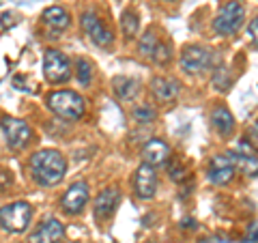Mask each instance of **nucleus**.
I'll list each match as a JSON object with an SVG mask.
<instances>
[{"label": "nucleus", "mask_w": 258, "mask_h": 243, "mask_svg": "<svg viewBox=\"0 0 258 243\" xmlns=\"http://www.w3.org/2000/svg\"><path fill=\"white\" fill-rule=\"evenodd\" d=\"M134 118L138 120V123H153V120L157 118V112L151 106H138L134 110Z\"/></svg>", "instance_id": "24"}, {"label": "nucleus", "mask_w": 258, "mask_h": 243, "mask_svg": "<svg viewBox=\"0 0 258 243\" xmlns=\"http://www.w3.org/2000/svg\"><path fill=\"white\" fill-rule=\"evenodd\" d=\"M138 26H140V20H138V15H136V11H132V9L123 11V15H120V28H123V35L127 39L138 35Z\"/></svg>", "instance_id": "20"}, {"label": "nucleus", "mask_w": 258, "mask_h": 243, "mask_svg": "<svg viewBox=\"0 0 258 243\" xmlns=\"http://www.w3.org/2000/svg\"><path fill=\"white\" fill-rule=\"evenodd\" d=\"M43 76L50 84H64L71 80V63L60 50H47L43 54Z\"/></svg>", "instance_id": "5"}, {"label": "nucleus", "mask_w": 258, "mask_h": 243, "mask_svg": "<svg viewBox=\"0 0 258 243\" xmlns=\"http://www.w3.org/2000/svg\"><path fill=\"white\" fill-rule=\"evenodd\" d=\"M151 60L155 63L157 67H166V65L172 60V45L168 41H157L155 50L151 54Z\"/></svg>", "instance_id": "21"}, {"label": "nucleus", "mask_w": 258, "mask_h": 243, "mask_svg": "<svg viewBox=\"0 0 258 243\" xmlns=\"http://www.w3.org/2000/svg\"><path fill=\"white\" fill-rule=\"evenodd\" d=\"M76 76H78L80 86H88L91 84V78H93V63L88 58H78L76 60Z\"/></svg>", "instance_id": "22"}, {"label": "nucleus", "mask_w": 258, "mask_h": 243, "mask_svg": "<svg viewBox=\"0 0 258 243\" xmlns=\"http://www.w3.org/2000/svg\"><path fill=\"white\" fill-rule=\"evenodd\" d=\"M235 172H237V168L228 155H215L209 161L207 174L213 185H228L232 181V176H235Z\"/></svg>", "instance_id": "12"}, {"label": "nucleus", "mask_w": 258, "mask_h": 243, "mask_svg": "<svg viewBox=\"0 0 258 243\" xmlns=\"http://www.w3.org/2000/svg\"><path fill=\"white\" fill-rule=\"evenodd\" d=\"M47 108L58 118L80 120L86 112V101H84V97L76 91H54L47 95Z\"/></svg>", "instance_id": "2"}, {"label": "nucleus", "mask_w": 258, "mask_h": 243, "mask_svg": "<svg viewBox=\"0 0 258 243\" xmlns=\"http://www.w3.org/2000/svg\"><path fill=\"white\" fill-rule=\"evenodd\" d=\"M28 166H30L32 179L39 185H43V188H54L67 174V159L56 149H43V151L32 153Z\"/></svg>", "instance_id": "1"}, {"label": "nucleus", "mask_w": 258, "mask_h": 243, "mask_svg": "<svg viewBox=\"0 0 258 243\" xmlns=\"http://www.w3.org/2000/svg\"><path fill=\"white\" fill-rule=\"evenodd\" d=\"M211 123H213V129L217 134L224 136V138H228L232 134V129H235V116H232V112L226 106H220V108L213 110Z\"/></svg>", "instance_id": "16"}, {"label": "nucleus", "mask_w": 258, "mask_h": 243, "mask_svg": "<svg viewBox=\"0 0 258 243\" xmlns=\"http://www.w3.org/2000/svg\"><path fill=\"white\" fill-rule=\"evenodd\" d=\"M228 157H230L232 164H235V168H241L245 174H249V176L256 174V155H245V153L232 151Z\"/></svg>", "instance_id": "19"}, {"label": "nucleus", "mask_w": 258, "mask_h": 243, "mask_svg": "<svg viewBox=\"0 0 258 243\" xmlns=\"http://www.w3.org/2000/svg\"><path fill=\"white\" fill-rule=\"evenodd\" d=\"M118 200H120V194L116 188H106L103 192H99V196L95 198V205H93V217L99 222L108 220L114 213Z\"/></svg>", "instance_id": "15"}, {"label": "nucleus", "mask_w": 258, "mask_h": 243, "mask_svg": "<svg viewBox=\"0 0 258 243\" xmlns=\"http://www.w3.org/2000/svg\"><path fill=\"white\" fill-rule=\"evenodd\" d=\"M256 35H258V22L252 20V24H249V28H247V37L252 39V43H256Z\"/></svg>", "instance_id": "25"}, {"label": "nucleus", "mask_w": 258, "mask_h": 243, "mask_svg": "<svg viewBox=\"0 0 258 243\" xmlns=\"http://www.w3.org/2000/svg\"><path fill=\"white\" fill-rule=\"evenodd\" d=\"M41 20L47 24V26H52L56 30H64L71 24V15L64 7H47V9L41 13Z\"/></svg>", "instance_id": "18"}, {"label": "nucleus", "mask_w": 258, "mask_h": 243, "mask_svg": "<svg viewBox=\"0 0 258 243\" xmlns=\"http://www.w3.org/2000/svg\"><path fill=\"white\" fill-rule=\"evenodd\" d=\"M245 20V7L241 0H230L226 3L220 13L215 15L213 20V30L220 37H232L237 35V30L241 28V24Z\"/></svg>", "instance_id": "3"}, {"label": "nucleus", "mask_w": 258, "mask_h": 243, "mask_svg": "<svg viewBox=\"0 0 258 243\" xmlns=\"http://www.w3.org/2000/svg\"><path fill=\"white\" fill-rule=\"evenodd\" d=\"M80 24H82L84 32H86L88 39H91L95 45H99V47H110L112 43H114V32L103 26L101 20L97 18L93 11L82 13V20H80Z\"/></svg>", "instance_id": "8"}, {"label": "nucleus", "mask_w": 258, "mask_h": 243, "mask_svg": "<svg viewBox=\"0 0 258 243\" xmlns=\"http://www.w3.org/2000/svg\"><path fill=\"white\" fill-rule=\"evenodd\" d=\"M134 192L140 200H151L157 192V174L155 168L142 164L134 174Z\"/></svg>", "instance_id": "11"}, {"label": "nucleus", "mask_w": 258, "mask_h": 243, "mask_svg": "<svg viewBox=\"0 0 258 243\" xmlns=\"http://www.w3.org/2000/svg\"><path fill=\"white\" fill-rule=\"evenodd\" d=\"M112 88H114L118 99H123V101H132L140 93V84L134 78H127V76H116L112 80Z\"/></svg>", "instance_id": "17"}, {"label": "nucleus", "mask_w": 258, "mask_h": 243, "mask_svg": "<svg viewBox=\"0 0 258 243\" xmlns=\"http://www.w3.org/2000/svg\"><path fill=\"white\" fill-rule=\"evenodd\" d=\"M91 190H88V183L86 181H76L74 185H69V190L64 192V196L60 200V207H62V211L64 213H69V215H74V213H80L82 209L86 207V202H88V194Z\"/></svg>", "instance_id": "10"}, {"label": "nucleus", "mask_w": 258, "mask_h": 243, "mask_svg": "<svg viewBox=\"0 0 258 243\" xmlns=\"http://www.w3.org/2000/svg\"><path fill=\"white\" fill-rule=\"evenodd\" d=\"M3 134L5 140L11 149L22 151L26 149L32 142V127L22 118H13V116H5L3 118Z\"/></svg>", "instance_id": "6"}, {"label": "nucleus", "mask_w": 258, "mask_h": 243, "mask_svg": "<svg viewBox=\"0 0 258 243\" xmlns=\"http://www.w3.org/2000/svg\"><path fill=\"white\" fill-rule=\"evenodd\" d=\"M211 58H213L211 50H207L203 45H189L181 54V69L189 76L200 74V71L211 67Z\"/></svg>", "instance_id": "7"}, {"label": "nucleus", "mask_w": 258, "mask_h": 243, "mask_svg": "<svg viewBox=\"0 0 258 243\" xmlns=\"http://www.w3.org/2000/svg\"><path fill=\"white\" fill-rule=\"evenodd\" d=\"M157 41H159V39L155 37V32H153V30L144 32V35L140 37V41H138V52H140V56H144V58H151V54H153V50H155Z\"/></svg>", "instance_id": "23"}, {"label": "nucleus", "mask_w": 258, "mask_h": 243, "mask_svg": "<svg viewBox=\"0 0 258 243\" xmlns=\"http://www.w3.org/2000/svg\"><path fill=\"white\" fill-rule=\"evenodd\" d=\"M151 93L159 103H172V101H176V97L181 93V82L174 78L157 76V78H153V82H151Z\"/></svg>", "instance_id": "14"}, {"label": "nucleus", "mask_w": 258, "mask_h": 243, "mask_svg": "<svg viewBox=\"0 0 258 243\" xmlns=\"http://www.w3.org/2000/svg\"><path fill=\"white\" fill-rule=\"evenodd\" d=\"M168 157H170V147H168V142L161 140V138H151L142 149V164H147L151 168L164 166Z\"/></svg>", "instance_id": "13"}, {"label": "nucleus", "mask_w": 258, "mask_h": 243, "mask_svg": "<svg viewBox=\"0 0 258 243\" xmlns=\"http://www.w3.org/2000/svg\"><path fill=\"white\" fill-rule=\"evenodd\" d=\"M32 207L26 200H15L0 207V226L7 232H24L30 226Z\"/></svg>", "instance_id": "4"}, {"label": "nucleus", "mask_w": 258, "mask_h": 243, "mask_svg": "<svg viewBox=\"0 0 258 243\" xmlns=\"http://www.w3.org/2000/svg\"><path fill=\"white\" fill-rule=\"evenodd\" d=\"M64 239V226L56 217H47L28 234L26 243H60Z\"/></svg>", "instance_id": "9"}]
</instances>
